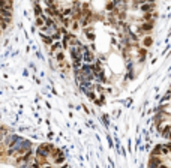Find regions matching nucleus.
I'll return each mask as SVG.
<instances>
[{"label": "nucleus", "mask_w": 171, "mask_h": 168, "mask_svg": "<svg viewBox=\"0 0 171 168\" xmlns=\"http://www.w3.org/2000/svg\"><path fill=\"white\" fill-rule=\"evenodd\" d=\"M56 59H57L59 63H63V62H65V53H63V51H59L57 54H56Z\"/></svg>", "instance_id": "nucleus-11"}, {"label": "nucleus", "mask_w": 171, "mask_h": 168, "mask_svg": "<svg viewBox=\"0 0 171 168\" xmlns=\"http://www.w3.org/2000/svg\"><path fill=\"white\" fill-rule=\"evenodd\" d=\"M152 44H153V38L150 36V35H146V36H143V48L149 50L150 47H152Z\"/></svg>", "instance_id": "nucleus-2"}, {"label": "nucleus", "mask_w": 171, "mask_h": 168, "mask_svg": "<svg viewBox=\"0 0 171 168\" xmlns=\"http://www.w3.org/2000/svg\"><path fill=\"white\" fill-rule=\"evenodd\" d=\"M36 26H38V27H44V26H45V20H44V14L41 15V17H36Z\"/></svg>", "instance_id": "nucleus-10"}, {"label": "nucleus", "mask_w": 171, "mask_h": 168, "mask_svg": "<svg viewBox=\"0 0 171 168\" xmlns=\"http://www.w3.org/2000/svg\"><path fill=\"white\" fill-rule=\"evenodd\" d=\"M0 17H3V18H12V11L0 9Z\"/></svg>", "instance_id": "nucleus-9"}, {"label": "nucleus", "mask_w": 171, "mask_h": 168, "mask_svg": "<svg viewBox=\"0 0 171 168\" xmlns=\"http://www.w3.org/2000/svg\"><path fill=\"white\" fill-rule=\"evenodd\" d=\"M33 11H35V15H36V17H41V15L44 14V11H42V8H41V6H39L38 0L35 2V5H33Z\"/></svg>", "instance_id": "nucleus-7"}, {"label": "nucleus", "mask_w": 171, "mask_h": 168, "mask_svg": "<svg viewBox=\"0 0 171 168\" xmlns=\"http://www.w3.org/2000/svg\"><path fill=\"white\" fill-rule=\"evenodd\" d=\"M150 156H162V144H156L155 149L150 152Z\"/></svg>", "instance_id": "nucleus-4"}, {"label": "nucleus", "mask_w": 171, "mask_h": 168, "mask_svg": "<svg viewBox=\"0 0 171 168\" xmlns=\"http://www.w3.org/2000/svg\"><path fill=\"white\" fill-rule=\"evenodd\" d=\"M53 162H54L56 165H63L65 164V155H60V156H57L53 159Z\"/></svg>", "instance_id": "nucleus-8"}, {"label": "nucleus", "mask_w": 171, "mask_h": 168, "mask_svg": "<svg viewBox=\"0 0 171 168\" xmlns=\"http://www.w3.org/2000/svg\"><path fill=\"white\" fill-rule=\"evenodd\" d=\"M83 32H84V36H86L87 41H90V42L95 41V29H93V26H89V27L83 29Z\"/></svg>", "instance_id": "nucleus-1"}, {"label": "nucleus", "mask_w": 171, "mask_h": 168, "mask_svg": "<svg viewBox=\"0 0 171 168\" xmlns=\"http://www.w3.org/2000/svg\"><path fill=\"white\" fill-rule=\"evenodd\" d=\"M0 9L12 11V0H0Z\"/></svg>", "instance_id": "nucleus-3"}, {"label": "nucleus", "mask_w": 171, "mask_h": 168, "mask_svg": "<svg viewBox=\"0 0 171 168\" xmlns=\"http://www.w3.org/2000/svg\"><path fill=\"white\" fill-rule=\"evenodd\" d=\"M41 38H42V41H44V44L45 45H53V42H54V41H53V39H51V36L50 35H45V33H41Z\"/></svg>", "instance_id": "nucleus-6"}, {"label": "nucleus", "mask_w": 171, "mask_h": 168, "mask_svg": "<svg viewBox=\"0 0 171 168\" xmlns=\"http://www.w3.org/2000/svg\"><path fill=\"white\" fill-rule=\"evenodd\" d=\"M41 168H54L53 165H44V167H41Z\"/></svg>", "instance_id": "nucleus-13"}, {"label": "nucleus", "mask_w": 171, "mask_h": 168, "mask_svg": "<svg viewBox=\"0 0 171 168\" xmlns=\"http://www.w3.org/2000/svg\"><path fill=\"white\" fill-rule=\"evenodd\" d=\"M63 48H62V44L60 42H53V45H51V53L53 54H57L59 51H62Z\"/></svg>", "instance_id": "nucleus-5"}, {"label": "nucleus", "mask_w": 171, "mask_h": 168, "mask_svg": "<svg viewBox=\"0 0 171 168\" xmlns=\"http://www.w3.org/2000/svg\"><path fill=\"white\" fill-rule=\"evenodd\" d=\"M158 168H170V167H168L167 164H161V165H159V167H158Z\"/></svg>", "instance_id": "nucleus-12"}, {"label": "nucleus", "mask_w": 171, "mask_h": 168, "mask_svg": "<svg viewBox=\"0 0 171 168\" xmlns=\"http://www.w3.org/2000/svg\"><path fill=\"white\" fill-rule=\"evenodd\" d=\"M168 140L171 141V128H170V135H168Z\"/></svg>", "instance_id": "nucleus-14"}]
</instances>
